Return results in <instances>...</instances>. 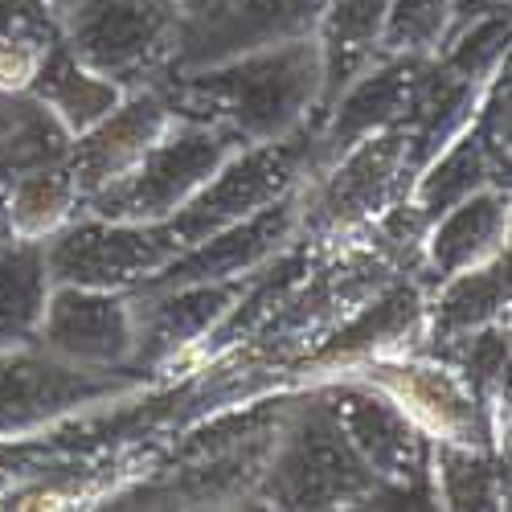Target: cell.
<instances>
[{
  "label": "cell",
  "instance_id": "6da1fadb",
  "mask_svg": "<svg viewBox=\"0 0 512 512\" xmlns=\"http://www.w3.org/2000/svg\"><path fill=\"white\" fill-rule=\"evenodd\" d=\"M168 107L205 119L242 148L275 144L316 123L324 99V66L316 37L250 50L226 62L168 70L156 78Z\"/></svg>",
  "mask_w": 512,
  "mask_h": 512
},
{
  "label": "cell",
  "instance_id": "7a4b0ae2",
  "mask_svg": "<svg viewBox=\"0 0 512 512\" xmlns=\"http://www.w3.org/2000/svg\"><path fill=\"white\" fill-rule=\"evenodd\" d=\"M398 275L402 271L369 242H345V246L320 250L312 271L295 283L275 304V312L226 357H246L254 365L291 369L316 345H324L340 324L353 312H361L373 295Z\"/></svg>",
  "mask_w": 512,
  "mask_h": 512
},
{
  "label": "cell",
  "instance_id": "3957f363",
  "mask_svg": "<svg viewBox=\"0 0 512 512\" xmlns=\"http://www.w3.org/2000/svg\"><path fill=\"white\" fill-rule=\"evenodd\" d=\"M254 500L271 508H357L381 504L386 488L345 439L324 394L308 386L300 402H287L283 410L275 447L254 484Z\"/></svg>",
  "mask_w": 512,
  "mask_h": 512
},
{
  "label": "cell",
  "instance_id": "277c9868",
  "mask_svg": "<svg viewBox=\"0 0 512 512\" xmlns=\"http://www.w3.org/2000/svg\"><path fill=\"white\" fill-rule=\"evenodd\" d=\"M62 46L123 91L148 87L181 58L189 13L177 0H50Z\"/></svg>",
  "mask_w": 512,
  "mask_h": 512
},
{
  "label": "cell",
  "instance_id": "5b68a950",
  "mask_svg": "<svg viewBox=\"0 0 512 512\" xmlns=\"http://www.w3.org/2000/svg\"><path fill=\"white\" fill-rule=\"evenodd\" d=\"M410 193L406 173V132L402 123L386 127L345 156L308 173L300 185V242L316 250L345 246L361 238L381 213L394 209Z\"/></svg>",
  "mask_w": 512,
  "mask_h": 512
},
{
  "label": "cell",
  "instance_id": "8992f818",
  "mask_svg": "<svg viewBox=\"0 0 512 512\" xmlns=\"http://www.w3.org/2000/svg\"><path fill=\"white\" fill-rule=\"evenodd\" d=\"M308 152H312V127H304V132H295L287 140H275V144L238 148L173 218L152 226L168 250V259H177L181 250L205 242L209 234L250 218L254 209L271 205L287 189L304 185Z\"/></svg>",
  "mask_w": 512,
  "mask_h": 512
},
{
  "label": "cell",
  "instance_id": "52a82bcc",
  "mask_svg": "<svg viewBox=\"0 0 512 512\" xmlns=\"http://www.w3.org/2000/svg\"><path fill=\"white\" fill-rule=\"evenodd\" d=\"M238 148L242 144L226 136L222 127L177 115L132 173L119 185L103 189L99 197H91L82 205V213H95V218H107V222L156 226L164 218H173Z\"/></svg>",
  "mask_w": 512,
  "mask_h": 512
},
{
  "label": "cell",
  "instance_id": "ba28073f",
  "mask_svg": "<svg viewBox=\"0 0 512 512\" xmlns=\"http://www.w3.org/2000/svg\"><path fill=\"white\" fill-rule=\"evenodd\" d=\"M349 377L369 381L386 394L431 443H463V447H492L508 455L496 439V426L480 394L447 357L435 353H402L390 361H373Z\"/></svg>",
  "mask_w": 512,
  "mask_h": 512
},
{
  "label": "cell",
  "instance_id": "9c48e42d",
  "mask_svg": "<svg viewBox=\"0 0 512 512\" xmlns=\"http://www.w3.org/2000/svg\"><path fill=\"white\" fill-rule=\"evenodd\" d=\"M340 431L386 492H431V439L361 377H332L316 386Z\"/></svg>",
  "mask_w": 512,
  "mask_h": 512
},
{
  "label": "cell",
  "instance_id": "30bf717a",
  "mask_svg": "<svg viewBox=\"0 0 512 512\" xmlns=\"http://www.w3.org/2000/svg\"><path fill=\"white\" fill-rule=\"evenodd\" d=\"M140 386L136 373L78 369L46 349L25 345L0 353V439L29 435L54 418H66L82 406L123 398Z\"/></svg>",
  "mask_w": 512,
  "mask_h": 512
},
{
  "label": "cell",
  "instance_id": "8fae6325",
  "mask_svg": "<svg viewBox=\"0 0 512 512\" xmlns=\"http://www.w3.org/2000/svg\"><path fill=\"white\" fill-rule=\"evenodd\" d=\"M422 332H426V291L418 279L398 275L381 287L361 312H353L340 324L324 345H316L304 361H295L291 373L300 386H320V381H332V377H349L373 361L418 353Z\"/></svg>",
  "mask_w": 512,
  "mask_h": 512
},
{
  "label": "cell",
  "instance_id": "7c38bea8",
  "mask_svg": "<svg viewBox=\"0 0 512 512\" xmlns=\"http://www.w3.org/2000/svg\"><path fill=\"white\" fill-rule=\"evenodd\" d=\"M246 279H218V283H177V287H152V291H127L132 295V324H136V345H132V369L164 373L181 361H189L201 340L218 328L238 295L246 291Z\"/></svg>",
  "mask_w": 512,
  "mask_h": 512
},
{
  "label": "cell",
  "instance_id": "4fadbf2b",
  "mask_svg": "<svg viewBox=\"0 0 512 512\" xmlns=\"http://www.w3.org/2000/svg\"><path fill=\"white\" fill-rule=\"evenodd\" d=\"M168 263V250L152 226L107 222L95 213L78 218L46 242L50 283L99 287V291H132Z\"/></svg>",
  "mask_w": 512,
  "mask_h": 512
},
{
  "label": "cell",
  "instance_id": "5bb4252c",
  "mask_svg": "<svg viewBox=\"0 0 512 512\" xmlns=\"http://www.w3.org/2000/svg\"><path fill=\"white\" fill-rule=\"evenodd\" d=\"M132 295L127 291H99V287H70L54 283L46 316L37 328V349L50 357L78 365V369H103V373H132Z\"/></svg>",
  "mask_w": 512,
  "mask_h": 512
},
{
  "label": "cell",
  "instance_id": "9a60e30c",
  "mask_svg": "<svg viewBox=\"0 0 512 512\" xmlns=\"http://www.w3.org/2000/svg\"><path fill=\"white\" fill-rule=\"evenodd\" d=\"M431 66V58H402L386 54L369 62L345 91H340L312 123V152H308V173H320L324 164L345 156L353 144L398 127L414 103L418 82Z\"/></svg>",
  "mask_w": 512,
  "mask_h": 512
},
{
  "label": "cell",
  "instance_id": "2e32d148",
  "mask_svg": "<svg viewBox=\"0 0 512 512\" xmlns=\"http://www.w3.org/2000/svg\"><path fill=\"white\" fill-rule=\"evenodd\" d=\"M300 234V185L275 197L271 205L254 209L250 218L209 234L205 242L181 250L177 259H168L156 275H148L132 291H152V287H177V283H218V279H246L263 271L279 250H287Z\"/></svg>",
  "mask_w": 512,
  "mask_h": 512
},
{
  "label": "cell",
  "instance_id": "e0dca14e",
  "mask_svg": "<svg viewBox=\"0 0 512 512\" xmlns=\"http://www.w3.org/2000/svg\"><path fill=\"white\" fill-rule=\"evenodd\" d=\"M173 119H177V111L168 107L164 91L156 82H148V87L123 91V99L95 127L74 136L66 148V164L82 189V205L132 173L152 152V144L168 132Z\"/></svg>",
  "mask_w": 512,
  "mask_h": 512
},
{
  "label": "cell",
  "instance_id": "ac0fdd59",
  "mask_svg": "<svg viewBox=\"0 0 512 512\" xmlns=\"http://www.w3.org/2000/svg\"><path fill=\"white\" fill-rule=\"evenodd\" d=\"M328 0H226L213 13L193 17L173 70L226 62L250 50H271L287 41L316 37Z\"/></svg>",
  "mask_w": 512,
  "mask_h": 512
},
{
  "label": "cell",
  "instance_id": "d6986e66",
  "mask_svg": "<svg viewBox=\"0 0 512 512\" xmlns=\"http://www.w3.org/2000/svg\"><path fill=\"white\" fill-rule=\"evenodd\" d=\"M508 250V189H480L472 197H463L459 205H451L443 218H435L426 226L422 238V267H418V283L431 295L443 279L472 271L496 254Z\"/></svg>",
  "mask_w": 512,
  "mask_h": 512
},
{
  "label": "cell",
  "instance_id": "ffe728a7",
  "mask_svg": "<svg viewBox=\"0 0 512 512\" xmlns=\"http://www.w3.org/2000/svg\"><path fill=\"white\" fill-rule=\"evenodd\" d=\"M504 320H508V250L472 271L443 279L426 295L422 353L443 357L463 336H472L488 324H504Z\"/></svg>",
  "mask_w": 512,
  "mask_h": 512
},
{
  "label": "cell",
  "instance_id": "44dd1931",
  "mask_svg": "<svg viewBox=\"0 0 512 512\" xmlns=\"http://www.w3.org/2000/svg\"><path fill=\"white\" fill-rule=\"evenodd\" d=\"M390 0H328L316 25V50L324 66L320 111L349 87V82L381 58V25Z\"/></svg>",
  "mask_w": 512,
  "mask_h": 512
},
{
  "label": "cell",
  "instance_id": "7402d4cb",
  "mask_svg": "<svg viewBox=\"0 0 512 512\" xmlns=\"http://www.w3.org/2000/svg\"><path fill=\"white\" fill-rule=\"evenodd\" d=\"M25 95H33L58 119L62 132L74 140V136L87 132V127H95L123 99V87L111 78H103V74H95L91 66H82L62 41H54L50 54L41 58Z\"/></svg>",
  "mask_w": 512,
  "mask_h": 512
},
{
  "label": "cell",
  "instance_id": "603a6c76",
  "mask_svg": "<svg viewBox=\"0 0 512 512\" xmlns=\"http://www.w3.org/2000/svg\"><path fill=\"white\" fill-rule=\"evenodd\" d=\"M0 205H5L13 242L46 246L54 234H62L82 213V189H78L70 164L62 156V160L17 173L5 189H0Z\"/></svg>",
  "mask_w": 512,
  "mask_h": 512
},
{
  "label": "cell",
  "instance_id": "cb8c5ba5",
  "mask_svg": "<svg viewBox=\"0 0 512 512\" xmlns=\"http://www.w3.org/2000/svg\"><path fill=\"white\" fill-rule=\"evenodd\" d=\"M50 267L41 242H9L0 254V353L37 345L50 300Z\"/></svg>",
  "mask_w": 512,
  "mask_h": 512
},
{
  "label": "cell",
  "instance_id": "d4e9b609",
  "mask_svg": "<svg viewBox=\"0 0 512 512\" xmlns=\"http://www.w3.org/2000/svg\"><path fill=\"white\" fill-rule=\"evenodd\" d=\"M431 500L439 508H508V463L492 447L431 443Z\"/></svg>",
  "mask_w": 512,
  "mask_h": 512
},
{
  "label": "cell",
  "instance_id": "484cf974",
  "mask_svg": "<svg viewBox=\"0 0 512 512\" xmlns=\"http://www.w3.org/2000/svg\"><path fill=\"white\" fill-rule=\"evenodd\" d=\"M66 148H70V136L33 95L0 91V189L17 173H25V168L62 160Z\"/></svg>",
  "mask_w": 512,
  "mask_h": 512
},
{
  "label": "cell",
  "instance_id": "4316f807",
  "mask_svg": "<svg viewBox=\"0 0 512 512\" xmlns=\"http://www.w3.org/2000/svg\"><path fill=\"white\" fill-rule=\"evenodd\" d=\"M451 37V0H390L381 25V58H439Z\"/></svg>",
  "mask_w": 512,
  "mask_h": 512
},
{
  "label": "cell",
  "instance_id": "83f0119b",
  "mask_svg": "<svg viewBox=\"0 0 512 512\" xmlns=\"http://www.w3.org/2000/svg\"><path fill=\"white\" fill-rule=\"evenodd\" d=\"M492 9H508V0H451V37L463 29V25H472L476 17L492 13ZM447 37V41H451Z\"/></svg>",
  "mask_w": 512,
  "mask_h": 512
},
{
  "label": "cell",
  "instance_id": "f1b7e54d",
  "mask_svg": "<svg viewBox=\"0 0 512 512\" xmlns=\"http://www.w3.org/2000/svg\"><path fill=\"white\" fill-rule=\"evenodd\" d=\"M177 5H181L189 17H205V13H213L218 5H226V0H177Z\"/></svg>",
  "mask_w": 512,
  "mask_h": 512
},
{
  "label": "cell",
  "instance_id": "f546056e",
  "mask_svg": "<svg viewBox=\"0 0 512 512\" xmlns=\"http://www.w3.org/2000/svg\"><path fill=\"white\" fill-rule=\"evenodd\" d=\"M9 242H13V230H9V218H5V205H0V254H5Z\"/></svg>",
  "mask_w": 512,
  "mask_h": 512
}]
</instances>
